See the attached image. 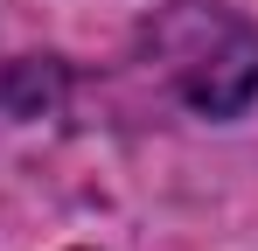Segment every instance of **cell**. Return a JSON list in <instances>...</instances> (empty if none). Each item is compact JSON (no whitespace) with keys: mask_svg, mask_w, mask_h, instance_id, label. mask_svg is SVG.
<instances>
[{"mask_svg":"<svg viewBox=\"0 0 258 251\" xmlns=\"http://www.w3.org/2000/svg\"><path fill=\"white\" fill-rule=\"evenodd\" d=\"M147 63L174 84V98L203 119H237L258 98V28L237 7L174 0L147 21Z\"/></svg>","mask_w":258,"mask_h":251,"instance_id":"obj_1","label":"cell"}]
</instances>
